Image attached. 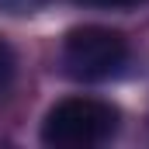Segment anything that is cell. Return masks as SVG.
Returning a JSON list of instances; mask_svg holds the SVG:
<instances>
[{"instance_id":"6da1fadb","label":"cell","mask_w":149,"mask_h":149,"mask_svg":"<svg viewBox=\"0 0 149 149\" xmlns=\"http://www.w3.org/2000/svg\"><path fill=\"white\" fill-rule=\"evenodd\" d=\"M118 132V108L97 97H66L49 108L42 121V142L52 149H90Z\"/></svg>"},{"instance_id":"7a4b0ae2","label":"cell","mask_w":149,"mask_h":149,"mask_svg":"<svg viewBox=\"0 0 149 149\" xmlns=\"http://www.w3.org/2000/svg\"><path fill=\"white\" fill-rule=\"evenodd\" d=\"M63 63L76 80H111L128 63V42L104 24H80L63 38Z\"/></svg>"},{"instance_id":"3957f363","label":"cell","mask_w":149,"mask_h":149,"mask_svg":"<svg viewBox=\"0 0 149 149\" xmlns=\"http://www.w3.org/2000/svg\"><path fill=\"white\" fill-rule=\"evenodd\" d=\"M14 70H17V56H14V49L0 38V90L14 80Z\"/></svg>"},{"instance_id":"277c9868","label":"cell","mask_w":149,"mask_h":149,"mask_svg":"<svg viewBox=\"0 0 149 149\" xmlns=\"http://www.w3.org/2000/svg\"><path fill=\"white\" fill-rule=\"evenodd\" d=\"M83 3H94V7H108V10H128V7H139L142 0H83Z\"/></svg>"},{"instance_id":"5b68a950","label":"cell","mask_w":149,"mask_h":149,"mask_svg":"<svg viewBox=\"0 0 149 149\" xmlns=\"http://www.w3.org/2000/svg\"><path fill=\"white\" fill-rule=\"evenodd\" d=\"M38 0H0V7H14V10H31Z\"/></svg>"}]
</instances>
